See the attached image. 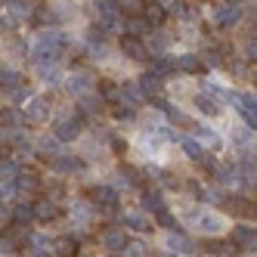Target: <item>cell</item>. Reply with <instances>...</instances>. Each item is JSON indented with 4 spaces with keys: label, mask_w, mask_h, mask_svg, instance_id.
I'll return each mask as SVG.
<instances>
[{
    "label": "cell",
    "mask_w": 257,
    "mask_h": 257,
    "mask_svg": "<svg viewBox=\"0 0 257 257\" xmlns=\"http://www.w3.org/2000/svg\"><path fill=\"white\" fill-rule=\"evenodd\" d=\"M102 99L105 102H118L121 99V87L118 84H102Z\"/></svg>",
    "instance_id": "37"
},
{
    "label": "cell",
    "mask_w": 257,
    "mask_h": 257,
    "mask_svg": "<svg viewBox=\"0 0 257 257\" xmlns=\"http://www.w3.org/2000/svg\"><path fill=\"white\" fill-rule=\"evenodd\" d=\"M7 7L13 10L16 19H28V16H31V4H28V0H7Z\"/></svg>",
    "instance_id": "28"
},
{
    "label": "cell",
    "mask_w": 257,
    "mask_h": 257,
    "mask_svg": "<svg viewBox=\"0 0 257 257\" xmlns=\"http://www.w3.org/2000/svg\"><path fill=\"white\" fill-rule=\"evenodd\" d=\"M13 31V19H0V34H10Z\"/></svg>",
    "instance_id": "44"
},
{
    "label": "cell",
    "mask_w": 257,
    "mask_h": 257,
    "mask_svg": "<svg viewBox=\"0 0 257 257\" xmlns=\"http://www.w3.org/2000/svg\"><path fill=\"white\" fill-rule=\"evenodd\" d=\"M124 28H127V34H134V38H137V34H140V31H146L149 25H146L143 19H137V16H131V19L124 22Z\"/></svg>",
    "instance_id": "39"
},
{
    "label": "cell",
    "mask_w": 257,
    "mask_h": 257,
    "mask_svg": "<svg viewBox=\"0 0 257 257\" xmlns=\"http://www.w3.org/2000/svg\"><path fill=\"white\" fill-rule=\"evenodd\" d=\"M171 71H174V62H168V59H155L152 62V75L155 78H168Z\"/></svg>",
    "instance_id": "34"
},
{
    "label": "cell",
    "mask_w": 257,
    "mask_h": 257,
    "mask_svg": "<svg viewBox=\"0 0 257 257\" xmlns=\"http://www.w3.org/2000/svg\"><path fill=\"white\" fill-rule=\"evenodd\" d=\"M13 183H16V192H19V198H31L34 192L41 189V177L34 174V171H19L13 177Z\"/></svg>",
    "instance_id": "4"
},
{
    "label": "cell",
    "mask_w": 257,
    "mask_h": 257,
    "mask_svg": "<svg viewBox=\"0 0 257 257\" xmlns=\"http://www.w3.org/2000/svg\"><path fill=\"white\" fill-rule=\"evenodd\" d=\"M183 152H186L192 161H198V164H205L208 171H214V161H211V155L205 152V146H201L198 140H183Z\"/></svg>",
    "instance_id": "10"
},
{
    "label": "cell",
    "mask_w": 257,
    "mask_h": 257,
    "mask_svg": "<svg viewBox=\"0 0 257 257\" xmlns=\"http://www.w3.org/2000/svg\"><path fill=\"white\" fill-rule=\"evenodd\" d=\"M198 59H201V65H220V62H223V53H220L217 47H208Z\"/></svg>",
    "instance_id": "32"
},
{
    "label": "cell",
    "mask_w": 257,
    "mask_h": 257,
    "mask_svg": "<svg viewBox=\"0 0 257 257\" xmlns=\"http://www.w3.org/2000/svg\"><path fill=\"white\" fill-rule=\"evenodd\" d=\"M99 245H102L105 251H121V248L127 245V232L118 229V226H108V229H102V235H99Z\"/></svg>",
    "instance_id": "8"
},
{
    "label": "cell",
    "mask_w": 257,
    "mask_h": 257,
    "mask_svg": "<svg viewBox=\"0 0 257 257\" xmlns=\"http://www.w3.org/2000/svg\"><path fill=\"white\" fill-rule=\"evenodd\" d=\"M137 87L143 90V96L149 99L152 93H158V90H161V78H155L152 71H149V75H143V78H140V84H137Z\"/></svg>",
    "instance_id": "26"
},
{
    "label": "cell",
    "mask_w": 257,
    "mask_h": 257,
    "mask_svg": "<svg viewBox=\"0 0 257 257\" xmlns=\"http://www.w3.org/2000/svg\"><path fill=\"white\" fill-rule=\"evenodd\" d=\"M192 248H195V245L189 242L186 235H183V232H174V229H171V235H168V251H171V254H189Z\"/></svg>",
    "instance_id": "17"
},
{
    "label": "cell",
    "mask_w": 257,
    "mask_h": 257,
    "mask_svg": "<svg viewBox=\"0 0 257 257\" xmlns=\"http://www.w3.org/2000/svg\"><path fill=\"white\" fill-rule=\"evenodd\" d=\"M118 174H121V180L127 183V186H140V183H143V177H140L137 168H121Z\"/></svg>",
    "instance_id": "35"
},
{
    "label": "cell",
    "mask_w": 257,
    "mask_h": 257,
    "mask_svg": "<svg viewBox=\"0 0 257 257\" xmlns=\"http://www.w3.org/2000/svg\"><path fill=\"white\" fill-rule=\"evenodd\" d=\"M112 112L118 121H127V118H134V108L131 105H124V102H112Z\"/></svg>",
    "instance_id": "40"
},
{
    "label": "cell",
    "mask_w": 257,
    "mask_h": 257,
    "mask_svg": "<svg viewBox=\"0 0 257 257\" xmlns=\"http://www.w3.org/2000/svg\"><path fill=\"white\" fill-rule=\"evenodd\" d=\"M4 146H7V143H4V137H0V152H7V149H4Z\"/></svg>",
    "instance_id": "46"
},
{
    "label": "cell",
    "mask_w": 257,
    "mask_h": 257,
    "mask_svg": "<svg viewBox=\"0 0 257 257\" xmlns=\"http://www.w3.org/2000/svg\"><path fill=\"white\" fill-rule=\"evenodd\" d=\"M155 4H161V7H168V4H174V0H155Z\"/></svg>",
    "instance_id": "45"
},
{
    "label": "cell",
    "mask_w": 257,
    "mask_h": 257,
    "mask_svg": "<svg viewBox=\"0 0 257 257\" xmlns=\"http://www.w3.org/2000/svg\"><path fill=\"white\" fill-rule=\"evenodd\" d=\"M226 211H232V214H251L254 211V205H248V198H242V195H226Z\"/></svg>",
    "instance_id": "25"
},
{
    "label": "cell",
    "mask_w": 257,
    "mask_h": 257,
    "mask_svg": "<svg viewBox=\"0 0 257 257\" xmlns=\"http://www.w3.org/2000/svg\"><path fill=\"white\" fill-rule=\"evenodd\" d=\"M198 226H201V232H208V235H217V232H220V226H223V220H220V214L201 211V214H198Z\"/></svg>",
    "instance_id": "18"
},
{
    "label": "cell",
    "mask_w": 257,
    "mask_h": 257,
    "mask_svg": "<svg viewBox=\"0 0 257 257\" xmlns=\"http://www.w3.org/2000/svg\"><path fill=\"white\" fill-rule=\"evenodd\" d=\"M75 257H90V254H75Z\"/></svg>",
    "instance_id": "47"
},
{
    "label": "cell",
    "mask_w": 257,
    "mask_h": 257,
    "mask_svg": "<svg viewBox=\"0 0 257 257\" xmlns=\"http://www.w3.org/2000/svg\"><path fill=\"white\" fill-rule=\"evenodd\" d=\"M121 251H124V257H146V245L143 242H127Z\"/></svg>",
    "instance_id": "38"
},
{
    "label": "cell",
    "mask_w": 257,
    "mask_h": 257,
    "mask_svg": "<svg viewBox=\"0 0 257 257\" xmlns=\"http://www.w3.org/2000/svg\"><path fill=\"white\" fill-rule=\"evenodd\" d=\"M96 10H99L102 28H115V25L121 22V13H118V7H115V0H99V4H96Z\"/></svg>",
    "instance_id": "12"
},
{
    "label": "cell",
    "mask_w": 257,
    "mask_h": 257,
    "mask_svg": "<svg viewBox=\"0 0 257 257\" xmlns=\"http://www.w3.org/2000/svg\"><path fill=\"white\" fill-rule=\"evenodd\" d=\"M124 223H127V229H134V232H149L152 229V220L146 217L143 211H127L124 214Z\"/></svg>",
    "instance_id": "14"
},
{
    "label": "cell",
    "mask_w": 257,
    "mask_h": 257,
    "mask_svg": "<svg viewBox=\"0 0 257 257\" xmlns=\"http://www.w3.org/2000/svg\"><path fill=\"white\" fill-rule=\"evenodd\" d=\"M174 71H183V75H195V71H201V59L195 56V53H186V56H180L174 62Z\"/></svg>",
    "instance_id": "20"
},
{
    "label": "cell",
    "mask_w": 257,
    "mask_h": 257,
    "mask_svg": "<svg viewBox=\"0 0 257 257\" xmlns=\"http://www.w3.org/2000/svg\"><path fill=\"white\" fill-rule=\"evenodd\" d=\"M28 124H47V118H50V102L47 99H41V96H34V99H28V105H25V115H22Z\"/></svg>",
    "instance_id": "5"
},
{
    "label": "cell",
    "mask_w": 257,
    "mask_h": 257,
    "mask_svg": "<svg viewBox=\"0 0 257 257\" xmlns=\"http://www.w3.org/2000/svg\"><path fill=\"white\" fill-rule=\"evenodd\" d=\"M53 171H56V174H81L84 161L71 158V155H59V158H53Z\"/></svg>",
    "instance_id": "13"
},
{
    "label": "cell",
    "mask_w": 257,
    "mask_h": 257,
    "mask_svg": "<svg viewBox=\"0 0 257 257\" xmlns=\"http://www.w3.org/2000/svg\"><path fill=\"white\" fill-rule=\"evenodd\" d=\"M90 84H93V78H90V71H75V75H71L68 78V90H71V93H87V90H90Z\"/></svg>",
    "instance_id": "21"
},
{
    "label": "cell",
    "mask_w": 257,
    "mask_h": 257,
    "mask_svg": "<svg viewBox=\"0 0 257 257\" xmlns=\"http://www.w3.org/2000/svg\"><path fill=\"white\" fill-rule=\"evenodd\" d=\"M38 146H41L38 152H41V155H47V158H53V155H59V140H56V137H44V140H41Z\"/></svg>",
    "instance_id": "30"
},
{
    "label": "cell",
    "mask_w": 257,
    "mask_h": 257,
    "mask_svg": "<svg viewBox=\"0 0 257 257\" xmlns=\"http://www.w3.org/2000/svg\"><path fill=\"white\" fill-rule=\"evenodd\" d=\"M158 223H161L164 229H177V223H174V217H171L168 211H158Z\"/></svg>",
    "instance_id": "43"
},
{
    "label": "cell",
    "mask_w": 257,
    "mask_h": 257,
    "mask_svg": "<svg viewBox=\"0 0 257 257\" xmlns=\"http://www.w3.org/2000/svg\"><path fill=\"white\" fill-rule=\"evenodd\" d=\"M232 75H235L238 81H248V78H254V65H248V62H235V65H232Z\"/></svg>",
    "instance_id": "36"
},
{
    "label": "cell",
    "mask_w": 257,
    "mask_h": 257,
    "mask_svg": "<svg viewBox=\"0 0 257 257\" xmlns=\"http://www.w3.org/2000/svg\"><path fill=\"white\" fill-rule=\"evenodd\" d=\"M121 53H124L127 59H137V62H146V59H149V53H146L143 41L134 38V34H124V38H121Z\"/></svg>",
    "instance_id": "6"
},
{
    "label": "cell",
    "mask_w": 257,
    "mask_h": 257,
    "mask_svg": "<svg viewBox=\"0 0 257 257\" xmlns=\"http://www.w3.org/2000/svg\"><path fill=\"white\" fill-rule=\"evenodd\" d=\"M62 47H65V38H62L59 31H41L38 38H34V56L50 62L53 56H59V53H62Z\"/></svg>",
    "instance_id": "1"
},
{
    "label": "cell",
    "mask_w": 257,
    "mask_h": 257,
    "mask_svg": "<svg viewBox=\"0 0 257 257\" xmlns=\"http://www.w3.org/2000/svg\"><path fill=\"white\" fill-rule=\"evenodd\" d=\"M84 131V115H68L56 124V140L59 143H71V140H78V134Z\"/></svg>",
    "instance_id": "3"
},
{
    "label": "cell",
    "mask_w": 257,
    "mask_h": 257,
    "mask_svg": "<svg viewBox=\"0 0 257 257\" xmlns=\"http://www.w3.org/2000/svg\"><path fill=\"white\" fill-rule=\"evenodd\" d=\"M198 143H205V146H211V149H217V146H220V140H217L214 134H208V131H198Z\"/></svg>",
    "instance_id": "42"
},
{
    "label": "cell",
    "mask_w": 257,
    "mask_h": 257,
    "mask_svg": "<svg viewBox=\"0 0 257 257\" xmlns=\"http://www.w3.org/2000/svg\"><path fill=\"white\" fill-rule=\"evenodd\" d=\"M0 84L16 90V87H22V75H19V71H0Z\"/></svg>",
    "instance_id": "33"
},
{
    "label": "cell",
    "mask_w": 257,
    "mask_h": 257,
    "mask_svg": "<svg viewBox=\"0 0 257 257\" xmlns=\"http://www.w3.org/2000/svg\"><path fill=\"white\" fill-rule=\"evenodd\" d=\"M164 19H168V7L155 4V0H149V4H143V22L149 28H161Z\"/></svg>",
    "instance_id": "7"
},
{
    "label": "cell",
    "mask_w": 257,
    "mask_h": 257,
    "mask_svg": "<svg viewBox=\"0 0 257 257\" xmlns=\"http://www.w3.org/2000/svg\"><path fill=\"white\" fill-rule=\"evenodd\" d=\"M0 124L4 127H22L25 118H22L19 108H0Z\"/></svg>",
    "instance_id": "27"
},
{
    "label": "cell",
    "mask_w": 257,
    "mask_h": 257,
    "mask_svg": "<svg viewBox=\"0 0 257 257\" xmlns=\"http://www.w3.org/2000/svg\"><path fill=\"white\" fill-rule=\"evenodd\" d=\"M87 198H90V205H93V208H102L105 214H112L118 208V192L112 186H93V189L87 192Z\"/></svg>",
    "instance_id": "2"
},
{
    "label": "cell",
    "mask_w": 257,
    "mask_h": 257,
    "mask_svg": "<svg viewBox=\"0 0 257 257\" xmlns=\"http://www.w3.org/2000/svg\"><path fill=\"white\" fill-rule=\"evenodd\" d=\"M143 99H146V96H143V90H140L137 84H131V87H121V99H118V102H124V105L137 108Z\"/></svg>",
    "instance_id": "23"
},
{
    "label": "cell",
    "mask_w": 257,
    "mask_h": 257,
    "mask_svg": "<svg viewBox=\"0 0 257 257\" xmlns=\"http://www.w3.org/2000/svg\"><path fill=\"white\" fill-rule=\"evenodd\" d=\"M53 251L59 257H75L78 254V238L75 235H59L56 242H53Z\"/></svg>",
    "instance_id": "19"
},
{
    "label": "cell",
    "mask_w": 257,
    "mask_h": 257,
    "mask_svg": "<svg viewBox=\"0 0 257 257\" xmlns=\"http://www.w3.org/2000/svg\"><path fill=\"white\" fill-rule=\"evenodd\" d=\"M214 22H217L220 28H232V25L238 22V7H235V4H223V7L217 10Z\"/></svg>",
    "instance_id": "15"
},
{
    "label": "cell",
    "mask_w": 257,
    "mask_h": 257,
    "mask_svg": "<svg viewBox=\"0 0 257 257\" xmlns=\"http://www.w3.org/2000/svg\"><path fill=\"white\" fill-rule=\"evenodd\" d=\"M81 115H93V112H99V108H102V99L96 96V93H90V90H87V93H81Z\"/></svg>",
    "instance_id": "24"
},
{
    "label": "cell",
    "mask_w": 257,
    "mask_h": 257,
    "mask_svg": "<svg viewBox=\"0 0 257 257\" xmlns=\"http://www.w3.org/2000/svg\"><path fill=\"white\" fill-rule=\"evenodd\" d=\"M232 245L238 248V254L242 251H254V226H235L232 229Z\"/></svg>",
    "instance_id": "11"
},
{
    "label": "cell",
    "mask_w": 257,
    "mask_h": 257,
    "mask_svg": "<svg viewBox=\"0 0 257 257\" xmlns=\"http://www.w3.org/2000/svg\"><path fill=\"white\" fill-rule=\"evenodd\" d=\"M31 214H34V220H41V223H53L59 208H56V201H50V198H38L31 205Z\"/></svg>",
    "instance_id": "9"
},
{
    "label": "cell",
    "mask_w": 257,
    "mask_h": 257,
    "mask_svg": "<svg viewBox=\"0 0 257 257\" xmlns=\"http://www.w3.org/2000/svg\"><path fill=\"white\" fill-rule=\"evenodd\" d=\"M31 220H34V214H31L28 205H19V208L13 211V223H16V226H28Z\"/></svg>",
    "instance_id": "31"
},
{
    "label": "cell",
    "mask_w": 257,
    "mask_h": 257,
    "mask_svg": "<svg viewBox=\"0 0 257 257\" xmlns=\"http://www.w3.org/2000/svg\"><path fill=\"white\" fill-rule=\"evenodd\" d=\"M118 13H127V16H140L143 13V0H115Z\"/></svg>",
    "instance_id": "29"
},
{
    "label": "cell",
    "mask_w": 257,
    "mask_h": 257,
    "mask_svg": "<svg viewBox=\"0 0 257 257\" xmlns=\"http://www.w3.org/2000/svg\"><path fill=\"white\" fill-rule=\"evenodd\" d=\"M143 208L152 211V214L164 211V198H161V192H158V189H143Z\"/></svg>",
    "instance_id": "22"
},
{
    "label": "cell",
    "mask_w": 257,
    "mask_h": 257,
    "mask_svg": "<svg viewBox=\"0 0 257 257\" xmlns=\"http://www.w3.org/2000/svg\"><path fill=\"white\" fill-rule=\"evenodd\" d=\"M13 177H16V164H13V161H4V164H0V180L10 183Z\"/></svg>",
    "instance_id": "41"
},
{
    "label": "cell",
    "mask_w": 257,
    "mask_h": 257,
    "mask_svg": "<svg viewBox=\"0 0 257 257\" xmlns=\"http://www.w3.org/2000/svg\"><path fill=\"white\" fill-rule=\"evenodd\" d=\"M195 108H198L205 118H217V115H220V102H217L211 93H198V96H195Z\"/></svg>",
    "instance_id": "16"
}]
</instances>
